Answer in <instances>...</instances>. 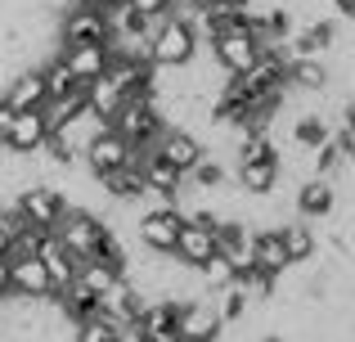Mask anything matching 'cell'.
Wrapping results in <instances>:
<instances>
[{"instance_id": "603a6c76", "label": "cell", "mask_w": 355, "mask_h": 342, "mask_svg": "<svg viewBox=\"0 0 355 342\" xmlns=\"http://www.w3.org/2000/svg\"><path fill=\"white\" fill-rule=\"evenodd\" d=\"M121 99H126V95H121V90H117L108 77H95V81H86V113L95 117L99 126H108V122H113V113L121 108Z\"/></svg>"}, {"instance_id": "836d02e7", "label": "cell", "mask_w": 355, "mask_h": 342, "mask_svg": "<svg viewBox=\"0 0 355 342\" xmlns=\"http://www.w3.org/2000/svg\"><path fill=\"white\" fill-rule=\"evenodd\" d=\"M257 342H288V338H284V334H261Z\"/></svg>"}, {"instance_id": "4fadbf2b", "label": "cell", "mask_w": 355, "mask_h": 342, "mask_svg": "<svg viewBox=\"0 0 355 342\" xmlns=\"http://www.w3.org/2000/svg\"><path fill=\"white\" fill-rule=\"evenodd\" d=\"M41 104H45L41 68H18L0 90V108H9V113H27V108H41Z\"/></svg>"}, {"instance_id": "4316f807", "label": "cell", "mask_w": 355, "mask_h": 342, "mask_svg": "<svg viewBox=\"0 0 355 342\" xmlns=\"http://www.w3.org/2000/svg\"><path fill=\"white\" fill-rule=\"evenodd\" d=\"M121 280L117 271H108V266H99V262H81L77 266V275H72V284H81L86 293H95V298H104L108 289Z\"/></svg>"}, {"instance_id": "e575fe53", "label": "cell", "mask_w": 355, "mask_h": 342, "mask_svg": "<svg viewBox=\"0 0 355 342\" xmlns=\"http://www.w3.org/2000/svg\"><path fill=\"white\" fill-rule=\"evenodd\" d=\"M5 248H9V234H5V230H0V257H5Z\"/></svg>"}, {"instance_id": "f1b7e54d", "label": "cell", "mask_w": 355, "mask_h": 342, "mask_svg": "<svg viewBox=\"0 0 355 342\" xmlns=\"http://www.w3.org/2000/svg\"><path fill=\"white\" fill-rule=\"evenodd\" d=\"M72 342H117V329L108 320L90 316V320H77L72 325Z\"/></svg>"}, {"instance_id": "d6986e66", "label": "cell", "mask_w": 355, "mask_h": 342, "mask_svg": "<svg viewBox=\"0 0 355 342\" xmlns=\"http://www.w3.org/2000/svg\"><path fill=\"white\" fill-rule=\"evenodd\" d=\"M279 230V243H284L288 253V266H311L315 253H320V239H315V230L306 225V221H288V225H270Z\"/></svg>"}, {"instance_id": "d6a6232c", "label": "cell", "mask_w": 355, "mask_h": 342, "mask_svg": "<svg viewBox=\"0 0 355 342\" xmlns=\"http://www.w3.org/2000/svg\"><path fill=\"white\" fill-rule=\"evenodd\" d=\"M81 5H90V9H99V14H104V9H113V5H121V0H81Z\"/></svg>"}, {"instance_id": "ba28073f", "label": "cell", "mask_w": 355, "mask_h": 342, "mask_svg": "<svg viewBox=\"0 0 355 342\" xmlns=\"http://www.w3.org/2000/svg\"><path fill=\"white\" fill-rule=\"evenodd\" d=\"M81 162H86L90 176H104V171H117L130 162V144L121 140L113 126H104V131H95L86 140V149H81Z\"/></svg>"}, {"instance_id": "ac0fdd59", "label": "cell", "mask_w": 355, "mask_h": 342, "mask_svg": "<svg viewBox=\"0 0 355 342\" xmlns=\"http://www.w3.org/2000/svg\"><path fill=\"white\" fill-rule=\"evenodd\" d=\"M59 59H63V68L72 72V81H95V77H104V68H108V45H72V50H59Z\"/></svg>"}, {"instance_id": "30bf717a", "label": "cell", "mask_w": 355, "mask_h": 342, "mask_svg": "<svg viewBox=\"0 0 355 342\" xmlns=\"http://www.w3.org/2000/svg\"><path fill=\"white\" fill-rule=\"evenodd\" d=\"M175 329H180V342H216L225 325H220V316H216V307H211V298H193V302H180Z\"/></svg>"}, {"instance_id": "52a82bcc", "label": "cell", "mask_w": 355, "mask_h": 342, "mask_svg": "<svg viewBox=\"0 0 355 342\" xmlns=\"http://www.w3.org/2000/svg\"><path fill=\"white\" fill-rule=\"evenodd\" d=\"M148 153H153L157 162H166V167H175V171H189L193 162L202 158V140L193 131H180V126H166L162 135H157L153 144H148Z\"/></svg>"}, {"instance_id": "83f0119b", "label": "cell", "mask_w": 355, "mask_h": 342, "mask_svg": "<svg viewBox=\"0 0 355 342\" xmlns=\"http://www.w3.org/2000/svg\"><path fill=\"white\" fill-rule=\"evenodd\" d=\"M45 230H36V225H23L18 234H9V248H5V262H23V257H36L41 253V243H45Z\"/></svg>"}, {"instance_id": "4dcf8cb0", "label": "cell", "mask_w": 355, "mask_h": 342, "mask_svg": "<svg viewBox=\"0 0 355 342\" xmlns=\"http://www.w3.org/2000/svg\"><path fill=\"white\" fill-rule=\"evenodd\" d=\"M5 298H9V262L0 257V302H5Z\"/></svg>"}, {"instance_id": "7c38bea8", "label": "cell", "mask_w": 355, "mask_h": 342, "mask_svg": "<svg viewBox=\"0 0 355 342\" xmlns=\"http://www.w3.org/2000/svg\"><path fill=\"white\" fill-rule=\"evenodd\" d=\"M45 122H41V113L36 108H27V113H14L9 117V126L0 131V144H5L9 153H18V158H36V149H41V140H45Z\"/></svg>"}, {"instance_id": "9a60e30c", "label": "cell", "mask_w": 355, "mask_h": 342, "mask_svg": "<svg viewBox=\"0 0 355 342\" xmlns=\"http://www.w3.org/2000/svg\"><path fill=\"white\" fill-rule=\"evenodd\" d=\"M175 316H180V302H144V311H139V338L144 342H180V329H175Z\"/></svg>"}, {"instance_id": "1f68e13d", "label": "cell", "mask_w": 355, "mask_h": 342, "mask_svg": "<svg viewBox=\"0 0 355 342\" xmlns=\"http://www.w3.org/2000/svg\"><path fill=\"white\" fill-rule=\"evenodd\" d=\"M333 5H338L342 18H355V0H333Z\"/></svg>"}, {"instance_id": "44dd1931", "label": "cell", "mask_w": 355, "mask_h": 342, "mask_svg": "<svg viewBox=\"0 0 355 342\" xmlns=\"http://www.w3.org/2000/svg\"><path fill=\"white\" fill-rule=\"evenodd\" d=\"M329 86H333L329 59H297V63H288V90H302V95H324Z\"/></svg>"}, {"instance_id": "2e32d148", "label": "cell", "mask_w": 355, "mask_h": 342, "mask_svg": "<svg viewBox=\"0 0 355 342\" xmlns=\"http://www.w3.org/2000/svg\"><path fill=\"white\" fill-rule=\"evenodd\" d=\"M279 162H243V167L230 171V185L243 194V198H270L279 189Z\"/></svg>"}, {"instance_id": "5bb4252c", "label": "cell", "mask_w": 355, "mask_h": 342, "mask_svg": "<svg viewBox=\"0 0 355 342\" xmlns=\"http://www.w3.org/2000/svg\"><path fill=\"white\" fill-rule=\"evenodd\" d=\"M104 77L113 81L121 95H153V63L148 59H121V54H108Z\"/></svg>"}, {"instance_id": "6da1fadb", "label": "cell", "mask_w": 355, "mask_h": 342, "mask_svg": "<svg viewBox=\"0 0 355 342\" xmlns=\"http://www.w3.org/2000/svg\"><path fill=\"white\" fill-rule=\"evenodd\" d=\"M144 41H148V63H153V68H184V63L198 59V36H193V27L180 23L175 14L162 18Z\"/></svg>"}, {"instance_id": "e0dca14e", "label": "cell", "mask_w": 355, "mask_h": 342, "mask_svg": "<svg viewBox=\"0 0 355 342\" xmlns=\"http://www.w3.org/2000/svg\"><path fill=\"white\" fill-rule=\"evenodd\" d=\"M297 212H302V221L311 225V221H329L333 212H338V189H333L329 180H302L297 185Z\"/></svg>"}, {"instance_id": "7a4b0ae2", "label": "cell", "mask_w": 355, "mask_h": 342, "mask_svg": "<svg viewBox=\"0 0 355 342\" xmlns=\"http://www.w3.org/2000/svg\"><path fill=\"white\" fill-rule=\"evenodd\" d=\"M108 126H113V131H117L126 144H135V149H148V144H153L157 135L166 131V126H162V113H157V99H153V95H126Z\"/></svg>"}, {"instance_id": "8fae6325", "label": "cell", "mask_w": 355, "mask_h": 342, "mask_svg": "<svg viewBox=\"0 0 355 342\" xmlns=\"http://www.w3.org/2000/svg\"><path fill=\"white\" fill-rule=\"evenodd\" d=\"M171 257H175L180 266H189V271L207 266L211 257H216V230L198 225V221H184V225H180V234H175Z\"/></svg>"}, {"instance_id": "5b68a950", "label": "cell", "mask_w": 355, "mask_h": 342, "mask_svg": "<svg viewBox=\"0 0 355 342\" xmlns=\"http://www.w3.org/2000/svg\"><path fill=\"white\" fill-rule=\"evenodd\" d=\"M14 203H18V212H23L27 225L45 230V234L59 225L63 207H68L63 189H54V185H45V180H41V185H27V189H18V194H14Z\"/></svg>"}, {"instance_id": "d4e9b609", "label": "cell", "mask_w": 355, "mask_h": 342, "mask_svg": "<svg viewBox=\"0 0 355 342\" xmlns=\"http://www.w3.org/2000/svg\"><path fill=\"white\" fill-rule=\"evenodd\" d=\"M184 180H189V189H198V194H216V189H225V185H230V162L225 158H207V153H202V158L184 171Z\"/></svg>"}, {"instance_id": "8992f818", "label": "cell", "mask_w": 355, "mask_h": 342, "mask_svg": "<svg viewBox=\"0 0 355 342\" xmlns=\"http://www.w3.org/2000/svg\"><path fill=\"white\" fill-rule=\"evenodd\" d=\"M207 50H211V59H216V68L225 72V77H243V72H248L252 63L261 59V45L252 41V36L243 32V27L211 36V41H207Z\"/></svg>"}, {"instance_id": "ffe728a7", "label": "cell", "mask_w": 355, "mask_h": 342, "mask_svg": "<svg viewBox=\"0 0 355 342\" xmlns=\"http://www.w3.org/2000/svg\"><path fill=\"white\" fill-rule=\"evenodd\" d=\"M252 266L261 275H270V280H279L288 271V253L279 243V230H252Z\"/></svg>"}, {"instance_id": "cb8c5ba5", "label": "cell", "mask_w": 355, "mask_h": 342, "mask_svg": "<svg viewBox=\"0 0 355 342\" xmlns=\"http://www.w3.org/2000/svg\"><path fill=\"white\" fill-rule=\"evenodd\" d=\"M329 135H333V122L324 113H302L293 122V131H288V144L315 153V149H324V144H329Z\"/></svg>"}, {"instance_id": "277c9868", "label": "cell", "mask_w": 355, "mask_h": 342, "mask_svg": "<svg viewBox=\"0 0 355 342\" xmlns=\"http://www.w3.org/2000/svg\"><path fill=\"white\" fill-rule=\"evenodd\" d=\"M180 225H184V216L175 212V203H162V207H148L144 216H135V239L144 243V253L171 257Z\"/></svg>"}, {"instance_id": "3957f363", "label": "cell", "mask_w": 355, "mask_h": 342, "mask_svg": "<svg viewBox=\"0 0 355 342\" xmlns=\"http://www.w3.org/2000/svg\"><path fill=\"white\" fill-rule=\"evenodd\" d=\"M54 239H59L63 248H68L77 262H90L95 257V248L104 243V234H108V225H104V216L99 212H81V207H63V216H59V225L50 230Z\"/></svg>"}, {"instance_id": "484cf974", "label": "cell", "mask_w": 355, "mask_h": 342, "mask_svg": "<svg viewBox=\"0 0 355 342\" xmlns=\"http://www.w3.org/2000/svg\"><path fill=\"white\" fill-rule=\"evenodd\" d=\"M36 257H41V266H45V271H50V280H54V289H63V284H72V275H77V257H72L68 253V248H63L59 243V239H45V243H41V253H36Z\"/></svg>"}, {"instance_id": "9c48e42d", "label": "cell", "mask_w": 355, "mask_h": 342, "mask_svg": "<svg viewBox=\"0 0 355 342\" xmlns=\"http://www.w3.org/2000/svg\"><path fill=\"white\" fill-rule=\"evenodd\" d=\"M9 298H23V302H50L54 298V280L41 266V257L9 262Z\"/></svg>"}, {"instance_id": "f546056e", "label": "cell", "mask_w": 355, "mask_h": 342, "mask_svg": "<svg viewBox=\"0 0 355 342\" xmlns=\"http://www.w3.org/2000/svg\"><path fill=\"white\" fill-rule=\"evenodd\" d=\"M130 9H135L144 23H157V18H171V9H175V0H126Z\"/></svg>"}, {"instance_id": "7402d4cb", "label": "cell", "mask_w": 355, "mask_h": 342, "mask_svg": "<svg viewBox=\"0 0 355 342\" xmlns=\"http://www.w3.org/2000/svg\"><path fill=\"white\" fill-rule=\"evenodd\" d=\"M95 180H99V189H104V198H108V203H117V207H130V203L144 198V180H139V171H135V167L104 171V176H95Z\"/></svg>"}]
</instances>
